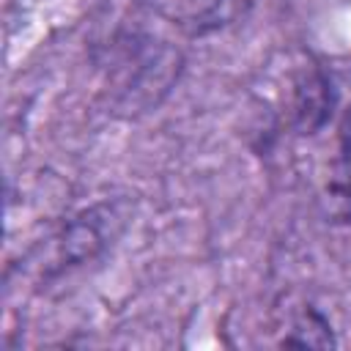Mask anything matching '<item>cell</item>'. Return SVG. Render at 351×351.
Instances as JSON below:
<instances>
[{
  "instance_id": "cell-2",
  "label": "cell",
  "mask_w": 351,
  "mask_h": 351,
  "mask_svg": "<svg viewBox=\"0 0 351 351\" xmlns=\"http://www.w3.org/2000/svg\"><path fill=\"white\" fill-rule=\"evenodd\" d=\"M282 343L285 346H335V337H332L329 321L318 310L304 307L299 315H293Z\"/></svg>"
},
{
  "instance_id": "cell-1",
  "label": "cell",
  "mask_w": 351,
  "mask_h": 351,
  "mask_svg": "<svg viewBox=\"0 0 351 351\" xmlns=\"http://www.w3.org/2000/svg\"><path fill=\"white\" fill-rule=\"evenodd\" d=\"M332 107V85L321 69H310L296 77L291 96V121L302 134H313L324 126Z\"/></svg>"
}]
</instances>
